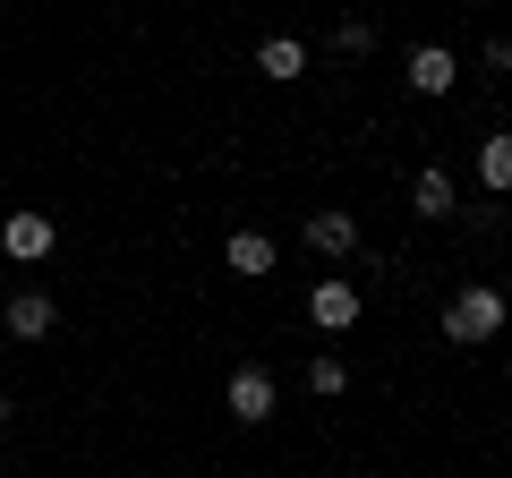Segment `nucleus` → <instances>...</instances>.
I'll use <instances>...</instances> for the list:
<instances>
[{
    "instance_id": "1",
    "label": "nucleus",
    "mask_w": 512,
    "mask_h": 478,
    "mask_svg": "<svg viewBox=\"0 0 512 478\" xmlns=\"http://www.w3.org/2000/svg\"><path fill=\"white\" fill-rule=\"evenodd\" d=\"M495 333H504V291H487V282L453 291V308H444V342H495Z\"/></svg>"
},
{
    "instance_id": "8",
    "label": "nucleus",
    "mask_w": 512,
    "mask_h": 478,
    "mask_svg": "<svg viewBox=\"0 0 512 478\" xmlns=\"http://www.w3.org/2000/svg\"><path fill=\"white\" fill-rule=\"evenodd\" d=\"M222 265H231L239 282L274 274V239H265V231H231V239H222Z\"/></svg>"
},
{
    "instance_id": "6",
    "label": "nucleus",
    "mask_w": 512,
    "mask_h": 478,
    "mask_svg": "<svg viewBox=\"0 0 512 478\" xmlns=\"http://www.w3.org/2000/svg\"><path fill=\"white\" fill-rule=\"evenodd\" d=\"M308 248L316 257H350V248H359V214H342V205L308 214Z\"/></svg>"
},
{
    "instance_id": "10",
    "label": "nucleus",
    "mask_w": 512,
    "mask_h": 478,
    "mask_svg": "<svg viewBox=\"0 0 512 478\" xmlns=\"http://www.w3.org/2000/svg\"><path fill=\"white\" fill-rule=\"evenodd\" d=\"M410 205H419L427 222H444V214H453V171H444V163H427L419 180H410Z\"/></svg>"
},
{
    "instance_id": "5",
    "label": "nucleus",
    "mask_w": 512,
    "mask_h": 478,
    "mask_svg": "<svg viewBox=\"0 0 512 478\" xmlns=\"http://www.w3.org/2000/svg\"><path fill=\"white\" fill-rule=\"evenodd\" d=\"M410 94H453V77H461V60L444 52V43H419V52H410Z\"/></svg>"
},
{
    "instance_id": "12",
    "label": "nucleus",
    "mask_w": 512,
    "mask_h": 478,
    "mask_svg": "<svg viewBox=\"0 0 512 478\" xmlns=\"http://www.w3.org/2000/svg\"><path fill=\"white\" fill-rule=\"evenodd\" d=\"M342 385H350V368L333 359V350H316L308 359V393H342Z\"/></svg>"
},
{
    "instance_id": "11",
    "label": "nucleus",
    "mask_w": 512,
    "mask_h": 478,
    "mask_svg": "<svg viewBox=\"0 0 512 478\" xmlns=\"http://www.w3.org/2000/svg\"><path fill=\"white\" fill-rule=\"evenodd\" d=\"M478 180H487V197H504V188H512V129L478 137Z\"/></svg>"
},
{
    "instance_id": "13",
    "label": "nucleus",
    "mask_w": 512,
    "mask_h": 478,
    "mask_svg": "<svg viewBox=\"0 0 512 478\" xmlns=\"http://www.w3.org/2000/svg\"><path fill=\"white\" fill-rule=\"evenodd\" d=\"M333 52H376V26H367V18H342V26H333Z\"/></svg>"
},
{
    "instance_id": "14",
    "label": "nucleus",
    "mask_w": 512,
    "mask_h": 478,
    "mask_svg": "<svg viewBox=\"0 0 512 478\" xmlns=\"http://www.w3.org/2000/svg\"><path fill=\"white\" fill-rule=\"evenodd\" d=\"M0 427H9V393H0Z\"/></svg>"
},
{
    "instance_id": "4",
    "label": "nucleus",
    "mask_w": 512,
    "mask_h": 478,
    "mask_svg": "<svg viewBox=\"0 0 512 478\" xmlns=\"http://www.w3.org/2000/svg\"><path fill=\"white\" fill-rule=\"evenodd\" d=\"M52 325H60L52 291H9V342H43Z\"/></svg>"
},
{
    "instance_id": "7",
    "label": "nucleus",
    "mask_w": 512,
    "mask_h": 478,
    "mask_svg": "<svg viewBox=\"0 0 512 478\" xmlns=\"http://www.w3.org/2000/svg\"><path fill=\"white\" fill-rule=\"evenodd\" d=\"M308 316H316L325 333H350V325H359V282H316Z\"/></svg>"
},
{
    "instance_id": "9",
    "label": "nucleus",
    "mask_w": 512,
    "mask_h": 478,
    "mask_svg": "<svg viewBox=\"0 0 512 478\" xmlns=\"http://www.w3.org/2000/svg\"><path fill=\"white\" fill-rule=\"evenodd\" d=\"M299 69H308V43H299V35H265V43H256V77H274V86H291Z\"/></svg>"
},
{
    "instance_id": "3",
    "label": "nucleus",
    "mask_w": 512,
    "mask_h": 478,
    "mask_svg": "<svg viewBox=\"0 0 512 478\" xmlns=\"http://www.w3.org/2000/svg\"><path fill=\"white\" fill-rule=\"evenodd\" d=\"M52 214H35V205H18V214H9V222H0V257H9V265H43V257H52Z\"/></svg>"
},
{
    "instance_id": "2",
    "label": "nucleus",
    "mask_w": 512,
    "mask_h": 478,
    "mask_svg": "<svg viewBox=\"0 0 512 478\" xmlns=\"http://www.w3.org/2000/svg\"><path fill=\"white\" fill-rule=\"evenodd\" d=\"M222 410H231L239 427H265V419H274V410H282V385H274V376H265V368H239L231 385H222Z\"/></svg>"
}]
</instances>
